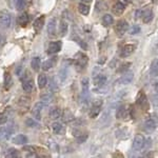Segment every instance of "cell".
Segmentation results:
<instances>
[{
	"label": "cell",
	"mask_w": 158,
	"mask_h": 158,
	"mask_svg": "<svg viewBox=\"0 0 158 158\" xmlns=\"http://www.w3.org/2000/svg\"><path fill=\"white\" fill-rule=\"evenodd\" d=\"M12 22V15L7 11L0 12V27L6 29L11 25Z\"/></svg>",
	"instance_id": "6da1fadb"
},
{
	"label": "cell",
	"mask_w": 158,
	"mask_h": 158,
	"mask_svg": "<svg viewBox=\"0 0 158 158\" xmlns=\"http://www.w3.org/2000/svg\"><path fill=\"white\" fill-rule=\"evenodd\" d=\"M136 103H137V106H138L141 110H143V111H148L150 108L149 100H148L146 94H144L142 91H140V93L138 94V96H137Z\"/></svg>",
	"instance_id": "7a4b0ae2"
},
{
	"label": "cell",
	"mask_w": 158,
	"mask_h": 158,
	"mask_svg": "<svg viewBox=\"0 0 158 158\" xmlns=\"http://www.w3.org/2000/svg\"><path fill=\"white\" fill-rule=\"evenodd\" d=\"M21 80H22V89H23L24 92H27V93H31L33 90V79L31 78L30 76V73H25L24 76H22L21 77Z\"/></svg>",
	"instance_id": "3957f363"
},
{
	"label": "cell",
	"mask_w": 158,
	"mask_h": 158,
	"mask_svg": "<svg viewBox=\"0 0 158 158\" xmlns=\"http://www.w3.org/2000/svg\"><path fill=\"white\" fill-rule=\"evenodd\" d=\"M157 128V121L156 119L154 118H148L146 122H144V126H143V129H144V132L148 134H151L153 132L156 130Z\"/></svg>",
	"instance_id": "277c9868"
},
{
	"label": "cell",
	"mask_w": 158,
	"mask_h": 158,
	"mask_svg": "<svg viewBox=\"0 0 158 158\" xmlns=\"http://www.w3.org/2000/svg\"><path fill=\"white\" fill-rule=\"evenodd\" d=\"M143 143H144V137L141 134H137L133 140V150L135 152H138L140 150H142Z\"/></svg>",
	"instance_id": "5b68a950"
},
{
	"label": "cell",
	"mask_w": 158,
	"mask_h": 158,
	"mask_svg": "<svg viewBox=\"0 0 158 158\" xmlns=\"http://www.w3.org/2000/svg\"><path fill=\"white\" fill-rule=\"evenodd\" d=\"M133 78H134V73L129 71V72L124 73L123 75L118 79V83H120V85H128V83L132 82Z\"/></svg>",
	"instance_id": "8992f818"
},
{
	"label": "cell",
	"mask_w": 158,
	"mask_h": 158,
	"mask_svg": "<svg viewBox=\"0 0 158 158\" xmlns=\"http://www.w3.org/2000/svg\"><path fill=\"white\" fill-rule=\"evenodd\" d=\"M135 50H136V45L135 44H126L121 49L120 56L121 57H129L130 55L133 54Z\"/></svg>",
	"instance_id": "52a82bcc"
},
{
	"label": "cell",
	"mask_w": 158,
	"mask_h": 158,
	"mask_svg": "<svg viewBox=\"0 0 158 158\" xmlns=\"http://www.w3.org/2000/svg\"><path fill=\"white\" fill-rule=\"evenodd\" d=\"M106 80H108V78H106V76L103 75V74H97V75H94V83H95L96 85H98L99 89L103 88V86L106 85Z\"/></svg>",
	"instance_id": "ba28073f"
},
{
	"label": "cell",
	"mask_w": 158,
	"mask_h": 158,
	"mask_svg": "<svg viewBox=\"0 0 158 158\" xmlns=\"http://www.w3.org/2000/svg\"><path fill=\"white\" fill-rule=\"evenodd\" d=\"M129 30V24L126 20H119L116 24V32L118 35H123Z\"/></svg>",
	"instance_id": "9c48e42d"
},
{
	"label": "cell",
	"mask_w": 158,
	"mask_h": 158,
	"mask_svg": "<svg viewBox=\"0 0 158 158\" xmlns=\"http://www.w3.org/2000/svg\"><path fill=\"white\" fill-rule=\"evenodd\" d=\"M61 48H62V43H61V41H54V42L50 43L49 49H48V53L51 55L56 54V53H58L61 50Z\"/></svg>",
	"instance_id": "30bf717a"
},
{
	"label": "cell",
	"mask_w": 158,
	"mask_h": 158,
	"mask_svg": "<svg viewBox=\"0 0 158 158\" xmlns=\"http://www.w3.org/2000/svg\"><path fill=\"white\" fill-rule=\"evenodd\" d=\"M44 106H45V103L43 102V101H41V102H37L34 106V108H33V111H32L33 115L36 117V118L39 119L40 116H41V112H42V110L44 109Z\"/></svg>",
	"instance_id": "8fae6325"
},
{
	"label": "cell",
	"mask_w": 158,
	"mask_h": 158,
	"mask_svg": "<svg viewBox=\"0 0 158 158\" xmlns=\"http://www.w3.org/2000/svg\"><path fill=\"white\" fill-rule=\"evenodd\" d=\"M83 101H88L89 98V80L83 79L82 80V94H81Z\"/></svg>",
	"instance_id": "7c38bea8"
},
{
	"label": "cell",
	"mask_w": 158,
	"mask_h": 158,
	"mask_svg": "<svg viewBox=\"0 0 158 158\" xmlns=\"http://www.w3.org/2000/svg\"><path fill=\"white\" fill-rule=\"evenodd\" d=\"M129 115V109L127 106H119L118 110H117V113H116V116L117 118L119 119H122V118H126V117H128Z\"/></svg>",
	"instance_id": "4fadbf2b"
},
{
	"label": "cell",
	"mask_w": 158,
	"mask_h": 158,
	"mask_svg": "<svg viewBox=\"0 0 158 158\" xmlns=\"http://www.w3.org/2000/svg\"><path fill=\"white\" fill-rule=\"evenodd\" d=\"M48 34L49 37H54L56 35V20L55 19H51L49 24H48Z\"/></svg>",
	"instance_id": "5bb4252c"
},
{
	"label": "cell",
	"mask_w": 158,
	"mask_h": 158,
	"mask_svg": "<svg viewBox=\"0 0 158 158\" xmlns=\"http://www.w3.org/2000/svg\"><path fill=\"white\" fill-rule=\"evenodd\" d=\"M13 142L16 144H25L27 143V137L23 134H19L13 138Z\"/></svg>",
	"instance_id": "9a60e30c"
},
{
	"label": "cell",
	"mask_w": 158,
	"mask_h": 158,
	"mask_svg": "<svg viewBox=\"0 0 158 158\" xmlns=\"http://www.w3.org/2000/svg\"><path fill=\"white\" fill-rule=\"evenodd\" d=\"M100 110H101V102L95 103L93 106V108L91 109V111H90V117H92V118H95V117H97L99 115V113H100Z\"/></svg>",
	"instance_id": "2e32d148"
},
{
	"label": "cell",
	"mask_w": 158,
	"mask_h": 158,
	"mask_svg": "<svg viewBox=\"0 0 158 158\" xmlns=\"http://www.w3.org/2000/svg\"><path fill=\"white\" fill-rule=\"evenodd\" d=\"M44 20H45V17H44V15H41L40 17H38V18L35 20V22H34V27H35V30L37 31H40L43 27V25H44Z\"/></svg>",
	"instance_id": "e0dca14e"
},
{
	"label": "cell",
	"mask_w": 158,
	"mask_h": 158,
	"mask_svg": "<svg viewBox=\"0 0 158 158\" xmlns=\"http://www.w3.org/2000/svg\"><path fill=\"white\" fill-rule=\"evenodd\" d=\"M49 115L52 119H58L62 115V111L59 108H52L49 112Z\"/></svg>",
	"instance_id": "ac0fdd59"
},
{
	"label": "cell",
	"mask_w": 158,
	"mask_h": 158,
	"mask_svg": "<svg viewBox=\"0 0 158 158\" xmlns=\"http://www.w3.org/2000/svg\"><path fill=\"white\" fill-rule=\"evenodd\" d=\"M153 12H152V10H150V9H148L146 10L143 13H142V19H143V22L144 23H149V22H151L152 21V19H153Z\"/></svg>",
	"instance_id": "d6986e66"
},
{
	"label": "cell",
	"mask_w": 158,
	"mask_h": 158,
	"mask_svg": "<svg viewBox=\"0 0 158 158\" xmlns=\"http://www.w3.org/2000/svg\"><path fill=\"white\" fill-rule=\"evenodd\" d=\"M124 10H126V6H124V4L121 3V2H117L113 6V13L115 15H118V16L124 12Z\"/></svg>",
	"instance_id": "ffe728a7"
},
{
	"label": "cell",
	"mask_w": 158,
	"mask_h": 158,
	"mask_svg": "<svg viewBox=\"0 0 158 158\" xmlns=\"http://www.w3.org/2000/svg\"><path fill=\"white\" fill-rule=\"evenodd\" d=\"M29 21H30V17H29V15H27V13H23V14H21L18 17V19H17V22H18V24L21 25V27H24V25H27V23H29Z\"/></svg>",
	"instance_id": "44dd1931"
},
{
	"label": "cell",
	"mask_w": 158,
	"mask_h": 158,
	"mask_svg": "<svg viewBox=\"0 0 158 158\" xmlns=\"http://www.w3.org/2000/svg\"><path fill=\"white\" fill-rule=\"evenodd\" d=\"M47 83H48L47 75H45V74H40V75L38 76V86H39V89H44Z\"/></svg>",
	"instance_id": "7402d4cb"
},
{
	"label": "cell",
	"mask_w": 158,
	"mask_h": 158,
	"mask_svg": "<svg viewBox=\"0 0 158 158\" xmlns=\"http://www.w3.org/2000/svg\"><path fill=\"white\" fill-rule=\"evenodd\" d=\"M88 56L85 54H79V57L77 58V65L81 68H85L88 63Z\"/></svg>",
	"instance_id": "603a6c76"
},
{
	"label": "cell",
	"mask_w": 158,
	"mask_h": 158,
	"mask_svg": "<svg viewBox=\"0 0 158 158\" xmlns=\"http://www.w3.org/2000/svg\"><path fill=\"white\" fill-rule=\"evenodd\" d=\"M150 74H151L153 77L158 76V59H155L152 62L151 68H150Z\"/></svg>",
	"instance_id": "cb8c5ba5"
},
{
	"label": "cell",
	"mask_w": 158,
	"mask_h": 158,
	"mask_svg": "<svg viewBox=\"0 0 158 158\" xmlns=\"http://www.w3.org/2000/svg\"><path fill=\"white\" fill-rule=\"evenodd\" d=\"M31 67L34 71H38L41 67V61H40V58L39 57H35L33 58L32 61H31Z\"/></svg>",
	"instance_id": "d4e9b609"
},
{
	"label": "cell",
	"mask_w": 158,
	"mask_h": 158,
	"mask_svg": "<svg viewBox=\"0 0 158 158\" xmlns=\"http://www.w3.org/2000/svg\"><path fill=\"white\" fill-rule=\"evenodd\" d=\"M55 63H56V58H54V59H49V60H47V61L43 62L42 69L44 71H49L50 69H52L53 67H54Z\"/></svg>",
	"instance_id": "484cf974"
},
{
	"label": "cell",
	"mask_w": 158,
	"mask_h": 158,
	"mask_svg": "<svg viewBox=\"0 0 158 158\" xmlns=\"http://www.w3.org/2000/svg\"><path fill=\"white\" fill-rule=\"evenodd\" d=\"M59 30H60V35H61V36H65V35H67L68 30H69V25H68L65 20H61V21H60Z\"/></svg>",
	"instance_id": "4316f807"
},
{
	"label": "cell",
	"mask_w": 158,
	"mask_h": 158,
	"mask_svg": "<svg viewBox=\"0 0 158 158\" xmlns=\"http://www.w3.org/2000/svg\"><path fill=\"white\" fill-rule=\"evenodd\" d=\"M114 22V19H113V16L110 14H106L104 16L102 17V23L106 25V27H110L112 25Z\"/></svg>",
	"instance_id": "83f0119b"
},
{
	"label": "cell",
	"mask_w": 158,
	"mask_h": 158,
	"mask_svg": "<svg viewBox=\"0 0 158 158\" xmlns=\"http://www.w3.org/2000/svg\"><path fill=\"white\" fill-rule=\"evenodd\" d=\"M78 10H79V12H80L82 15H85V16L89 15V13H90V6H86V4H85V3H79L78 4Z\"/></svg>",
	"instance_id": "f1b7e54d"
},
{
	"label": "cell",
	"mask_w": 158,
	"mask_h": 158,
	"mask_svg": "<svg viewBox=\"0 0 158 158\" xmlns=\"http://www.w3.org/2000/svg\"><path fill=\"white\" fill-rule=\"evenodd\" d=\"M7 120H9V110H6L2 114H0V126L4 124Z\"/></svg>",
	"instance_id": "f546056e"
},
{
	"label": "cell",
	"mask_w": 158,
	"mask_h": 158,
	"mask_svg": "<svg viewBox=\"0 0 158 158\" xmlns=\"http://www.w3.org/2000/svg\"><path fill=\"white\" fill-rule=\"evenodd\" d=\"M52 130L55 134H59L61 132V130H62V126H61V123H59V122H53Z\"/></svg>",
	"instance_id": "4dcf8cb0"
},
{
	"label": "cell",
	"mask_w": 158,
	"mask_h": 158,
	"mask_svg": "<svg viewBox=\"0 0 158 158\" xmlns=\"http://www.w3.org/2000/svg\"><path fill=\"white\" fill-rule=\"evenodd\" d=\"M12 85V77L11 75H10V73H6V75H4V86H6V89H9V86Z\"/></svg>",
	"instance_id": "1f68e13d"
},
{
	"label": "cell",
	"mask_w": 158,
	"mask_h": 158,
	"mask_svg": "<svg viewBox=\"0 0 158 158\" xmlns=\"http://www.w3.org/2000/svg\"><path fill=\"white\" fill-rule=\"evenodd\" d=\"M27 0H17L16 2L17 10H23L27 6Z\"/></svg>",
	"instance_id": "d6a6232c"
},
{
	"label": "cell",
	"mask_w": 158,
	"mask_h": 158,
	"mask_svg": "<svg viewBox=\"0 0 158 158\" xmlns=\"http://www.w3.org/2000/svg\"><path fill=\"white\" fill-rule=\"evenodd\" d=\"M110 116H111V115H110V112H109V111H106V113L103 114L102 119H101V121H100V122H103L104 126H106V124H108L109 122H110V119H111V118H110Z\"/></svg>",
	"instance_id": "836d02e7"
},
{
	"label": "cell",
	"mask_w": 158,
	"mask_h": 158,
	"mask_svg": "<svg viewBox=\"0 0 158 158\" xmlns=\"http://www.w3.org/2000/svg\"><path fill=\"white\" fill-rule=\"evenodd\" d=\"M25 124H27V127H30V128H34V127L38 126L37 122L35 121L34 119H32V118H27V120H25Z\"/></svg>",
	"instance_id": "e575fe53"
},
{
	"label": "cell",
	"mask_w": 158,
	"mask_h": 158,
	"mask_svg": "<svg viewBox=\"0 0 158 158\" xmlns=\"http://www.w3.org/2000/svg\"><path fill=\"white\" fill-rule=\"evenodd\" d=\"M151 144H152V139L151 138H148L147 140L144 139V143H143V147H142V149L144 150L143 152H147V150H149L150 148H151Z\"/></svg>",
	"instance_id": "d590c367"
},
{
	"label": "cell",
	"mask_w": 158,
	"mask_h": 158,
	"mask_svg": "<svg viewBox=\"0 0 158 158\" xmlns=\"http://www.w3.org/2000/svg\"><path fill=\"white\" fill-rule=\"evenodd\" d=\"M77 137V141L79 142V143H83V142L85 141L86 139H88V134H79Z\"/></svg>",
	"instance_id": "8d00e7d4"
},
{
	"label": "cell",
	"mask_w": 158,
	"mask_h": 158,
	"mask_svg": "<svg viewBox=\"0 0 158 158\" xmlns=\"http://www.w3.org/2000/svg\"><path fill=\"white\" fill-rule=\"evenodd\" d=\"M17 151L15 149H9L7 150V152H6V157H17Z\"/></svg>",
	"instance_id": "74e56055"
},
{
	"label": "cell",
	"mask_w": 158,
	"mask_h": 158,
	"mask_svg": "<svg viewBox=\"0 0 158 158\" xmlns=\"http://www.w3.org/2000/svg\"><path fill=\"white\" fill-rule=\"evenodd\" d=\"M139 32H140V27H139V25H133V27H131V30H130V34H132V35L138 34Z\"/></svg>",
	"instance_id": "f35d334b"
},
{
	"label": "cell",
	"mask_w": 158,
	"mask_h": 158,
	"mask_svg": "<svg viewBox=\"0 0 158 158\" xmlns=\"http://www.w3.org/2000/svg\"><path fill=\"white\" fill-rule=\"evenodd\" d=\"M67 76H68V70H67V69H63V70L60 71V80L62 81V82L65 80V79H67Z\"/></svg>",
	"instance_id": "ab89813d"
},
{
	"label": "cell",
	"mask_w": 158,
	"mask_h": 158,
	"mask_svg": "<svg viewBox=\"0 0 158 158\" xmlns=\"http://www.w3.org/2000/svg\"><path fill=\"white\" fill-rule=\"evenodd\" d=\"M51 99H52V97H51V95H44V96H41V100L43 101V102H49V101H51Z\"/></svg>",
	"instance_id": "60d3db41"
},
{
	"label": "cell",
	"mask_w": 158,
	"mask_h": 158,
	"mask_svg": "<svg viewBox=\"0 0 158 158\" xmlns=\"http://www.w3.org/2000/svg\"><path fill=\"white\" fill-rule=\"evenodd\" d=\"M142 16V11H140V10H138V11H136V13H135V18L138 19L139 17Z\"/></svg>",
	"instance_id": "b9f144b4"
},
{
	"label": "cell",
	"mask_w": 158,
	"mask_h": 158,
	"mask_svg": "<svg viewBox=\"0 0 158 158\" xmlns=\"http://www.w3.org/2000/svg\"><path fill=\"white\" fill-rule=\"evenodd\" d=\"M4 43V37L2 36V35H0V49H1V47L3 45Z\"/></svg>",
	"instance_id": "7bdbcfd3"
},
{
	"label": "cell",
	"mask_w": 158,
	"mask_h": 158,
	"mask_svg": "<svg viewBox=\"0 0 158 158\" xmlns=\"http://www.w3.org/2000/svg\"><path fill=\"white\" fill-rule=\"evenodd\" d=\"M155 90L158 92V81H156V83H155Z\"/></svg>",
	"instance_id": "ee69618b"
},
{
	"label": "cell",
	"mask_w": 158,
	"mask_h": 158,
	"mask_svg": "<svg viewBox=\"0 0 158 158\" xmlns=\"http://www.w3.org/2000/svg\"><path fill=\"white\" fill-rule=\"evenodd\" d=\"M81 1H83V2H85V3H90V2L92 1V0H81Z\"/></svg>",
	"instance_id": "f6af8a7d"
},
{
	"label": "cell",
	"mask_w": 158,
	"mask_h": 158,
	"mask_svg": "<svg viewBox=\"0 0 158 158\" xmlns=\"http://www.w3.org/2000/svg\"><path fill=\"white\" fill-rule=\"evenodd\" d=\"M123 1H126V2H131L132 0H123Z\"/></svg>",
	"instance_id": "bcb514c9"
}]
</instances>
